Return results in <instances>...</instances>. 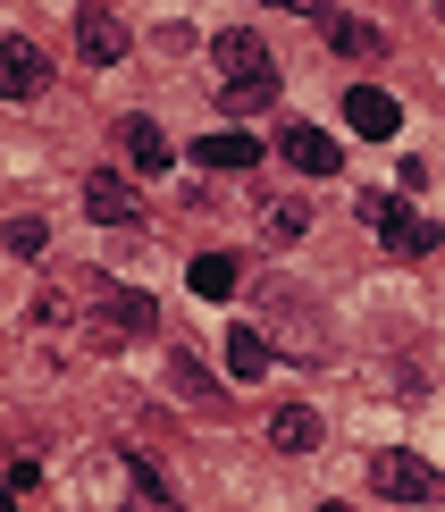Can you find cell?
Listing matches in <instances>:
<instances>
[{"label":"cell","mask_w":445,"mask_h":512,"mask_svg":"<svg viewBox=\"0 0 445 512\" xmlns=\"http://www.w3.org/2000/svg\"><path fill=\"white\" fill-rule=\"evenodd\" d=\"M210 59H219V110L227 118H252V110H269V101H278V59H269L261 51V34H219V42H210Z\"/></svg>","instance_id":"cell-1"},{"label":"cell","mask_w":445,"mask_h":512,"mask_svg":"<svg viewBox=\"0 0 445 512\" xmlns=\"http://www.w3.org/2000/svg\"><path fill=\"white\" fill-rule=\"evenodd\" d=\"M370 487L387 504H437L445 496V471L420 462V454H404V445H387V454H370Z\"/></svg>","instance_id":"cell-2"},{"label":"cell","mask_w":445,"mask_h":512,"mask_svg":"<svg viewBox=\"0 0 445 512\" xmlns=\"http://www.w3.org/2000/svg\"><path fill=\"white\" fill-rule=\"evenodd\" d=\"M362 219L370 236L387 252H404V261H420V252H437V219H420L412 202H387V194H362Z\"/></svg>","instance_id":"cell-3"},{"label":"cell","mask_w":445,"mask_h":512,"mask_svg":"<svg viewBox=\"0 0 445 512\" xmlns=\"http://www.w3.org/2000/svg\"><path fill=\"white\" fill-rule=\"evenodd\" d=\"M42 84H51V59H42V42L9 34V42H0V101H34Z\"/></svg>","instance_id":"cell-4"},{"label":"cell","mask_w":445,"mask_h":512,"mask_svg":"<svg viewBox=\"0 0 445 512\" xmlns=\"http://www.w3.org/2000/svg\"><path fill=\"white\" fill-rule=\"evenodd\" d=\"M76 51L93 59V68L126 59V26H118V9H110V0H84V9H76Z\"/></svg>","instance_id":"cell-5"},{"label":"cell","mask_w":445,"mask_h":512,"mask_svg":"<svg viewBox=\"0 0 445 512\" xmlns=\"http://www.w3.org/2000/svg\"><path fill=\"white\" fill-rule=\"evenodd\" d=\"M84 210H93L101 227H135V219H143V202H135V185H126L118 168H101V177H84Z\"/></svg>","instance_id":"cell-6"},{"label":"cell","mask_w":445,"mask_h":512,"mask_svg":"<svg viewBox=\"0 0 445 512\" xmlns=\"http://www.w3.org/2000/svg\"><path fill=\"white\" fill-rule=\"evenodd\" d=\"M160 328V303L152 294H135V286H110L101 294V336H152Z\"/></svg>","instance_id":"cell-7"},{"label":"cell","mask_w":445,"mask_h":512,"mask_svg":"<svg viewBox=\"0 0 445 512\" xmlns=\"http://www.w3.org/2000/svg\"><path fill=\"white\" fill-rule=\"evenodd\" d=\"M345 126L370 135V143H387L395 126H404V110H395V93H378V84H353V93H345Z\"/></svg>","instance_id":"cell-8"},{"label":"cell","mask_w":445,"mask_h":512,"mask_svg":"<svg viewBox=\"0 0 445 512\" xmlns=\"http://www.w3.org/2000/svg\"><path fill=\"white\" fill-rule=\"evenodd\" d=\"M278 152H286V168H303V177H336V168H345L336 135H320V126H286Z\"/></svg>","instance_id":"cell-9"},{"label":"cell","mask_w":445,"mask_h":512,"mask_svg":"<svg viewBox=\"0 0 445 512\" xmlns=\"http://www.w3.org/2000/svg\"><path fill=\"white\" fill-rule=\"evenodd\" d=\"M311 17H320L328 51H345V59H378V51H387V34H378L370 17H345V9H311Z\"/></svg>","instance_id":"cell-10"},{"label":"cell","mask_w":445,"mask_h":512,"mask_svg":"<svg viewBox=\"0 0 445 512\" xmlns=\"http://www.w3.org/2000/svg\"><path fill=\"white\" fill-rule=\"evenodd\" d=\"M185 160H202V168H219V177H236V168H261V143L227 126V135H202V143H194Z\"/></svg>","instance_id":"cell-11"},{"label":"cell","mask_w":445,"mask_h":512,"mask_svg":"<svg viewBox=\"0 0 445 512\" xmlns=\"http://www.w3.org/2000/svg\"><path fill=\"white\" fill-rule=\"evenodd\" d=\"M269 445H278V454H311V445H320V412H311V403H278V412H269Z\"/></svg>","instance_id":"cell-12"},{"label":"cell","mask_w":445,"mask_h":512,"mask_svg":"<svg viewBox=\"0 0 445 512\" xmlns=\"http://www.w3.org/2000/svg\"><path fill=\"white\" fill-rule=\"evenodd\" d=\"M118 143H126V160H135L143 177H160V168L177 160V152H168V135H160L152 118H118Z\"/></svg>","instance_id":"cell-13"},{"label":"cell","mask_w":445,"mask_h":512,"mask_svg":"<svg viewBox=\"0 0 445 512\" xmlns=\"http://www.w3.org/2000/svg\"><path fill=\"white\" fill-rule=\"evenodd\" d=\"M227 370H236V378H261V370H269V336H261V328H227Z\"/></svg>","instance_id":"cell-14"},{"label":"cell","mask_w":445,"mask_h":512,"mask_svg":"<svg viewBox=\"0 0 445 512\" xmlns=\"http://www.w3.org/2000/svg\"><path fill=\"white\" fill-rule=\"evenodd\" d=\"M118 471H126V487H135V512H177V504H168V487H160V471L143 454H126Z\"/></svg>","instance_id":"cell-15"},{"label":"cell","mask_w":445,"mask_h":512,"mask_svg":"<svg viewBox=\"0 0 445 512\" xmlns=\"http://www.w3.org/2000/svg\"><path fill=\"white\" fill-rule=\"evenodd\" d=\"M194 294L202 303H227V294H236V261H227V252H202L194 261Z\"/></svg>","instance_id":"cell-16"},{"label":"cell","mask_w":445,"mask_h":512,"mask_svg":"<svg viewBox=\"0 0 445 512\" xmlns=\"http://www.w3.org/2000/svg\"><path fill=\"white\" fill-rule=\"evenodd\" d=\"M42 244H51L42 219H9V252H17V261H42Z\"/></svg>","instance_id":"cell-17"},{"label":"cell","mask_w":445,"mask_h":512,"mask_svg":"<svg viewBox=\"0 0 445 512\" xmlns=\"http://www.w3.org/2000/svg\"><path fill=\"white\" fill-rule=\"evenodd\" d=\"M168 387H177V395H194V403H210V378L194 370V353H177V361H168Z\"/></svg>","instance_id":"cell-18"},{"label":"cell","mask_w":445,"mask_h":512,"mask_svg":"<svg viewBox=\"0 0 445 512\" xmlns=\"http://www.w3.org/2000/svg\"><path fill=\"white\" fill-rule=\"evenodd\" d=\"M303 227H311V219H303V202H278V210H269V236H278V244H294Z\"/></svg>","instance_id":"cell-19"},{"label":"cell","mask_w":445,"mask_h":512,"mask_svg":"<svg viewBox=\"0 0 445 512\" xmlns=\"http://www.w3.org/2000/svg\"><path fill=\"white\" fill-rule=\"evenodd\" d=\"M0 512H17V496H0Z\"/></svg>","instance_id":"cell-20"},{"label":"cell","mask_w":445,"mask_h":512,"mask_svg":"<svg viewBox=\"0 0 445 512\" xmlns=\"http://www.w3.org/2000/svg\"><path fill=\"white\" fill-rule=\"evenodd\" d=\"M320 512H345V504H320Z\"/></svg>","instance_id":"cell-21"},{"label":"cell","mask_w":445,"mask_h":512,"mask_svg":"<svg viewBox=\"0 0 445 512\" xmlns=\"http://www.w3.org/2000/svg\"><path fill=\"white\" fill-rule=\"evenodd\" d=\"M437 17H445V0H437Z\"/></svg>","instance_id":"cell-22"}]
</instances>
